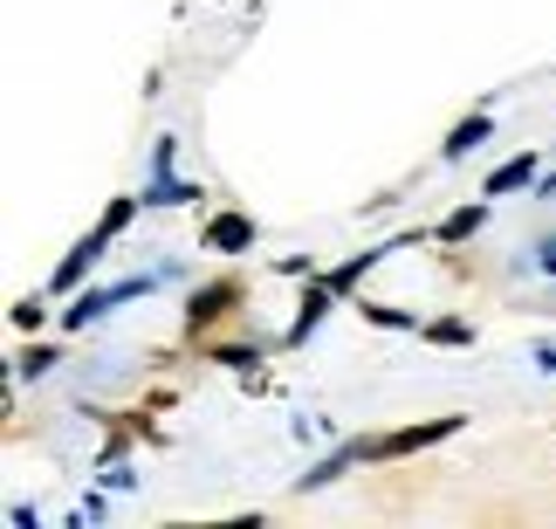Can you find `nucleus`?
Listing matches in <instances>:
<instances>
[{
	"label": "nucleus",
	"mask_w": 556,
	"mask_h": 529,
	"mask_svg": "<svg viewBox=\"0 0 556 529\" xmlns=\"http://www.w3.org/2000/svg\"><path fill=\"white\" fill-rule=\"evenodd\" d=\"M173 159H179V138H159V144H152V186H144V206H186V200H206L200 186L173 179Z\"/></svg>",
	"instance_id": "f03ea898"
},
{
	"label": "nucleus",
	"mask_w": 556,
	"mask_h": 529,
	"mask_svg": "<svg viewBox=\"0 0 556 529\" xmlns=\"http://www.w3.org/2000/svg\"><path fill=\"white\" fill-rule=\"evenodd\" d=\"M200 248H206V255H248V248H254V221L248 214H213Z\"/></svg>",
	"instance_id": "39448f33"
},
{
	"label": "nucleus",
	"mask_w": 556,
	"mask_h": 529,
	"mask_svg": "<svg viewBox=\"0 0 556 529\" xmlns=\"http://www.w3.org/2000/svg\"><path fill=\"white\" fill-rule=\"evenodd\" d=\"M351 461H371V440H344V448H337V454H324V461H316V468H309L303 481H295V495H309V489H330V481L344 475Z\"/></svg>",
	"instance_id": "6e6552de"
},
{
	"label": "nucleus",
	"mask_w": 556,
	"mask_h": 529,
	"mask_svg": "<svg viewBox=\"0 0 556 529\" xmlns=\"http://www.w3.org/2000/svg\"><path fill=\"white\" fill-rule=\"evenodd\" d=\"M488 227V206L475 200V206H454V214L440 221V241H467V235H481Z\"/></svg>",
	"instance_id": "9b49d317"
},
{
	"label": "nucleus",
	"mask_w": 556,
	"mask_h": 529,
	"mask_svg": "<svg viewBox=\"0 0 556 529\" xmlns=\"http://www.w3.org/2000/svg\"><path fill=\"white\" fill-rule=\"evenodd\" d=\"M488 131H495V117H488V111H475L467 124H454V138L440 144V159H446V165H460L467 152H475V144H488Z\"/></svg>",
	"instance_id": "9d476101"
},
{
	"label": "nucleus",
	"mask_w": 556,
	"mask_h": 529,
	"mask_svg": "<svg viewBox=\"0 0 556 529\" xmlns=\"http://www.w3.org/2000/svg\"><path fill=\"white\" fill-rule=\"evenodd\" d=\"M454 433H460V413H446V419H426V427H399V433L371 440V461H399V454L440 448V440H454Z\"/></svg>",
	"instance_id": "7ed1b4c3"
},
{
	"label": "nucleus",
	"mask_w": 556,
	"mask_h": 529,
	"mask_svg": "<svg viewBox=\"0 0 556 529\" xmlns=\"http://www.w3.org/2000/svg\"><path fill=\"white\" fill-rule=\"evenodd\" d=\"M241 303V282H213V289H192V303H186V324L192 330H206V324H220V316Z\"/></svg>",
	"instance_id": "0eeeda50"
},
{
	"label": "nucleus",
	"mask_w": 556,
	"mask_h": 529,
	"mask_svg": "<svg viewBox=\"0 0 556 529\" xmlns=\"http://www.w3.org/2000/svg\"><path fill=\"white\" fill-rule=\"evenodd\" d=\"M152 289H159V275H131V282H111V289H76V303L62 310V330H83V324H97L103 310L138 303V295H152Z\"/></svg>",
	"instance_id": "f257e3e1"
},
{
	"label": "nucleus",
	"mask_w": 556,
	"mask_h": 529,
	"mask_svg": "<svg viewBox=\"0 0 556 529\" xmlns=\"http://www.w3.org/2000/svg\"><path fill=\"white\" fill-rule=\"evenodd\" d=\"M522 186H543V165L536 159H508V165H495V173H488V186H481V200H508V193H522Z\"/></svg>",
	"instance_id": "1a4fd4ad"
},
{
	"label": "nucleus",
	"mask_w": 556,
	"mask_h": 529,
	"mask_svg": "<svg viewBox=\"0 0 556 529\" xmlns=\"http://www.w3.org/2000/svg\"><path fill=\"white\" fill-rule=\"evenodd\" d=\"M426 337H433V344H475V330H467L460 316H440V324H426Z\"/></svg>",
	"instance_id": "4468645a"
},
{
	"label": "nucleus",
	"mask_w": 556,
	"mask_h": 529,
	"mask_svg": "<svg viewBox=\"0 0 556 529\" xmlns=\"http://www.w3.org/2000/svg\"><path fill=\"white\" fill-rule=\"evenodd\" d=\"M117 235H103V227H90V235H83L70 255H62V268H55V295H76L83 289V275H90L97 262H103V248H111Z\"/></svg>",
	"instance_id": "20e7f679"
},
{
	"label": "nucleus",
	"mask_w": 556,
	"mask_h": 529,
	"mask_svg": "<svg viewBox=\"0 0 556 529\" xmlns=\"http://www.w3.org/2000/svg\"><path fill=\"white\" fill-rule=\"evenodd\" d=\"M536 268H543V275H556V235H543V241H536Z\"/></svg>",
	"instance_id": "a211bd4d"
},
{
	"label": "nucleus",
	"mask_w": 556,
	"mask_h": 529,
	"mask_svg": "<svg viewBox=\"0 0 556 529\" xmlns=\"http://www.w3.org/2000/svg\"><path fill=\"white\" fill-rule=\"evenodd\" d=\"M365 316H371L378 330H419V316L413 310H392V303H365Z\"/></svg>",
	"instance_id": "ddd939ff"
},
{
	"label": "nucleus",
	"mask_w": 556,
	"mask_h": 529,
	"mask_svg": "<svg viewBox=\"0 0 556 529\" xmlns=\"http://www.w3.org/2000/svg\"><path fill=\"white\" fill-rule=\"evenodd\" d=\"M536 371H543V378H556V344H536Z\"/></svg>",
	"instance_id": "6ab92c4d"
},
{
	"label": "nucleus",
	"mask_w": 556,
	"mask_h": 529,
	"mask_svg": "<svg viewBox=\"0 0 556 529\" xmlns=\"http://www.w3.org/2000/svg\"><path fill=\"white\" fill-rule=\"evenodd\" d=\"M384 255H392V248H365V255H351V262H344V268H330V275H324V282H330V289H337V295H344V289H351V282H365V268H378V262H384Z\"/></svg>",
	"instance_id": "f8f14e48"
},
{
	"label": "nucleus",
	"mask_w": 556,
	"mask_h": 529,
	"mask_svg": "<svg viewBox=\"0 0 556 529\" xmlns=\"http://www.w3.org/2000/svg\"><path fill=\"white\" fill-rule=\"evenodd\" d=\"M138 206H144V200H131V193H124V200H111V214H103L97 227H103V235H124V227H131V214H138Z\"/></svg>",
	"instance_id": "2eb2a0df"
},
{
	"label": "nucleus",
	"mask_w": 556,
	"mask_h": 529,
	"mask_svg": "<svg viewBox=\"0 0 556 529\" xmlns=\"http://www.w3.org/2000/svg\"><path fill=\"white\" fill-rule=\"evenodd\" d=\"M330 303H337V289L324 282V275H309V295H303V316H295V324H289V337H282V344L295 351V344H309V337L316 330H324V316H330Z\"/></svg>",
	"instance_id": "423d86ee"
},
{
	"label": "nucleus",
	"mask_w": 556,
	"mask_h": 529,
	"mask_svg": "<svg viewBox=\"0 0 556 529\" xmlns=\"http://www.w3.org/2000/svg\"><path fill=\"white\" fill-rule=\"evenodd\" d=\"M49 365H55V351H49V344H35V351H21V365H14V371H21V378H41Z\"/></svg>",
	"instance_id": "dca6fc26"
},
{
	"label": "nucleus",
	"mask_w": 556,
	"mask_h": 529,
	"mask_svg": "<svg viewBox=\"0 0 556 529\" xmlns=\"http://www.w3.org/2000/svg\"><path fill=\"white\" fill-rule=\"evenodd\" d=\"M14 330H41V303H14Z\"/></svg>",
	"instance_id": "f3484780"
}]
</instances>
